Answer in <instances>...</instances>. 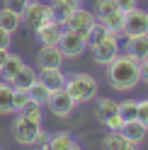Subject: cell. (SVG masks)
Returning a JSON list of instances; mask_svg holds the SVG:
<instances>
[{
	"label": "cell",
	"instance_id": "1",
	"mask_svg": "<svg viewBox=\"0 0 148 150\" xmlns=\"http://www.w3.org/2000/svg\"><path fill=\"white\" fill-rule=\"evenodd\" d=\"M107 80L117 92H129L141 82V61L136 56L122 51L107 65Z\"/></svg>",
	"mask_w": 148,
	"mask_h": 150
},
{
	"label": "cell",
	"instance_id": "2",
	"mask_svg": "<svg viewBox=\"0 0 148 150\" xmlns=\"http://www.w3.org/2000/svg\"><path fill=\"white\" fill-rule=\"evenodd\" d=\"M66 92L75 99V104H83V102H92L97 97V90H100V85H97V80L92 78V75H88V73H70V75H66Z\"/></svg>",
	"mask_w": 148,
	"mask_h": 150
},
{
	"label": "cell",
	"instance_id": "3",
	"mask_svg": "<svg viewBox=\"0 0 148 150\" xmlns=\"http://www.w3.org/2000/svg\"><path fill=\"white\" fill-rule=\"evenodd\" d=\"M22 22L29 27L32 32H36V29H41L44 24L56 22V15H53L51 5L41 3V0H29V5H27L24 12H22Z\"/></svg>",
	"mask_w": 148,
	"mask_h": 150
},
{
	"label": "cell",
	"instance_id": "4",
	"mask_svg": "<svg viewBox=\"0 0 148 150\" xmlns=\"http://www.w3.org/2000/svg\"><path fill=\"white\" fill-rule=\"evenodd\" d=\"M41 131H44L41 124L29 121V119L22 116V114H17L15 121H12V138H15L20 145H34V143H39Z\"/></svg>",
	"mask_w": 148,
	"mask_h": 150
},
{
	"label": "cell",
	"instance_id": "5",
	"mask_svg": "<svg viewBox=\"0 0 148 150\" xmlns=\"http://www.w3.org/2000/svg\"><path fill=\"white\" fill-rule=\"evenodd\" d=\"M58 49L63 53V58H80L85 53V49H88V36L63 27L61 39H58Z\"/></svg>",
	"mask_w": 148,
	"mask_h": 150
},
{
	"label": "cell",
	"instance_id": "6",
	"mask_svg": "<svg viewBox=\"0 0 148 150\" xmlns=\"http://www.w3.org/2000/svg\"><path fill=\"white\" fill-rule=\"evenodd\" d=\"M92 51V61L97 65H109L119 53H122V44H119V36L114 34H107L102 41H97L95 46H88Z\"/></svg>",
	"mask_w": 148,
	"mask_h": 150
},
{
	"label": "cell",
	"instance_id": "7",
	"mask_svg": "<svg viewBox=\"0 0 148 150\" xmlns=\"http://www.w3.org/2000/svg\"><path fill=\"white\" fill-rule=\"evenodd\" d=\"M46 107L51 109V114L56 119H70L78 104H75V99L66 92V87H58V90H51L49 99H46Z\"/></svg>",
	"mask_w": 148,
	"mask_h": 150
},
{
	"label": "cell",
	"instance_id": "8",
	"mask_svg": "<svg viewBox=\"0 0 148 150\" xmlns=\"http://www.w3.org/2000/svg\"><path fill=\"white\" fill-rule=\"evenodd\" d=\"M97 24V17H95V12H90V10H85V7H78L73 15H68L66 20H63V27L66 29H73V32H80V34H90V29Z\"/></svg>",
	"mask_w": 148,
	"mask_h": 150
},
{
	"label": "cell",
	"instance_id": "9",
	"mask_svg": "<svg viewBox=\"0 0 148 150\" xmlns=\"http://www.w3.org/2000/svg\"><path fill=\"white\" fill-rule=\"evenodd\" d=\"M136 34H148V12L146 10H129L124 17V39L126 36H136Z\"/></svg>",
	"mask_w": 148,
	"mask_h": 150
},
{
	"label": "cell",
	"instance_id": "10",
	"mask_svg": "<svg viewBox=\"0 0 148 150\" xmlns=\"http://www.w3.org/2000/svg\"><path fill=\"white\" fill-rule=\"evenodd\" d=\"M36 65L39 68H61L63 65V53L58 46H41L36 53Z\"/></svg>",
	"mask_w": 148,
	"mask_h": 150
},
{
	"label": "cell",
	"instance_id": "11",
	"mask_svg": "<svg viewBox=\"0 0 148 150\" xmlns=\"http://www.w3.org/2000/svg\"><path fill=\"white\" fill-rule=\"evenodd\" d=\"M124 17H126V12H122V10L117 7V10H112V12H107V15H102V17H97V22L102 24L109 34L122 36V34H124Z\"/></svg>",
	"mask_w": 148,
	"mask_h": 150
},
{
	"label": "cell",
	"instance_id": "12",
	"mask_svg": "<svg viewBox=\"0 0 148 150\" xmlns=\"http://www.w3.org/2000/svg\"><path fill=\"white\" fill-rule=\"evenodd\" d=\"M61 32H63V24L56 20L51 24H44L41 29H36V39H39L41 46H58V39H61Z\"/></svg>",
	"mask_w": 148,
	"mask_h": 150
},
{
	"label": "cell",
	"instance_id": "13",
	"mask_svg": "<svg viewBox=\"0 0 148 150\" xmlns=\"http://www.w3.org/2000/svg\"><path fill=\"white\" fill-rule=\"evenodd\" d=\"M102 150H138V145H134L119 131H107V136L102 138Z\"/></svg>",
	"mask_w": 148,
	"mask_h": 150
},
{
	"label": "cell",
	"instance_id": "14",
	"mask_svg": "<svg viewBox=\"0 0 148 150\" xmlns=\"http://www.w3.org/2000/svg\"><path fill=\"white\" fill-rule=\"evenodd\" d=\"M126 53L136 56L138 61L148 56V34H136V36H126V44L122 46Z\"/></svg>",
	"mask_w": 148,
	"mask_h": 150
},
{
	"label": "cell",
	"instance_id": "15",
	"mask_svg": "<svg viewBox=\"0 0 148 150\" xmlns=\"http://www.w3.org/2000/svg\"><path fill=\"white\" fill-rule=\"evenodd\" d=\"M34 82H36V70L32 68V65L24 63L22 68L17 70V75L10 80V85H12L15 90H27V92H29V87L34 85Z\"/></svg>",
	"mask_w": 148,
	"mask_h": 150
},
{
	"label": "cell",
	"instance_id": "16",
	"mask_svg": "<svg viewBox=\"0 0 148 150\" xmlns=\"http://www.w3.org/2000/svg\"><path fill=\"white\" fill-rule=\"evenodd\" d=\"M39 80H41L49 90H58V87L66 85V73H63L61 68H41Z\"/></svg>",
	"mask_w": 148,
	"mask_h": 150
},
{
	"label": "cell",
	"instance_id": "17",
	"mask_svg": "<svg viewBox=\"0 0 148 150\" xmlns=\"http://www.w3.org/2000/svg\"><path fill=\"white\" fill-rule=\"evenodd\" d=\"M119 133H122L124 138H129L134 145H141L143 140H146V133H148V131L134 119V121H124V126H122V131H119Z\"/></svg>",
	"mask_w": 148,
	"mask_h": 150
},
{
	"label": "cell",
	"instance_id": "18",
	"mask_svg": "<svg viewBox=\"0 0 148 150\" xmlns=\"http://www.w3.org/2000/svg\"><path fill=\"white\" fill-rule=\"evenodd\" d=\"M22 65H24L22 56H17V53H7V58H5V63H3V68H0V80L10 82L15 75H17V70L22 68Z\"/></svg>",
	"mask_w": 148,
	"mask_h": 150
},
{
	"label": "cell",
	"instance_id": "19",
	"mask_svg": "<svg viewBox=\"0 0 148 150\" xmlns=\"http://www.w3.org/2000/svg\"><path fill=\"white\" fill-rule=\"evenodd\" d=\"M80 7V0H53L51 3V10L53 15H56V20L63 24V20H66L68 15H73Z\"/></svg>",
	"mask_w": 148,
	"mask_h": 150
},
{
	"label": "cell",
	"instance_id": "20",
	"mask_svg": "<svg viewBox=\"0 0 148 150\" xmlns=\"http://www.w3.org/2000/svg\"><path fill=\"white\" fill-rule=\"evenodd\" d=\"M7 114H15V107H12V85L5 80H0V116H7Z\"/></svg>",
	"mask_w": 148,
	"mask_h": 150
},
{
	"label": "cell",
	"instance_id": "21",
	"mask_svg": "<svg viewBox=\"0 0 148 150\" xmlns=\"http://www.w3.org/2000/svg\"><path fill=\"white\" fill-rule=\"evenodd\" d=\"M117 104H119V102H114L112 97H100V99H97V109H95V111H97V119L105 124L109 116L117 114Z\"/></svg>",
	"mask_w": 148,
	"mask_h": 150
},
{
	"label": "cell",
	"instance_id": "22",
	"mask_svg": "<svg viewBox=\"0 0 148 150\" xmlns=\"http://www.w3.org/2000/svg\"><path fill=\"white\" fill-rule=\"evenodd\" d=\"M22 24V15H17L15 10H7V7H3L0 10V27L7 32H17V27Z\"/></svg>",
	"mask_w": 148,
	"mask_h": 150
},
{
	"label": "cell",
	"instance_id": "23",
	"mask_svg": "<svg viewBox=\"0 0 148 150\" xmlns=\"http://www.w3.org/2000/svg\"><path fill=\"white\" fill-rule=\"evenodd\" d=\"M49 95H51V90L44 85V82L36 78V82L29 87V99L32 102H36V104H46V99H49Z\"/></svg>",
	"mask_w": 148,
	"mask_h": 150
},
{
	"label": "cell",
	"instance_id": "24",
	"mask_svg": "<svg viewBox=\"0 0 148 150\" xmlns=\"http://www.w3.org/2000/svg\"><path fill=\"white\" fill-rule=\"evenodd\" d=\"M136 109H138L136 99H124V102L117 104V111H119V116H122L124 121H134L136 119Z\"/></svg>",
	"mask_w": 148,
	"mask_h": 150
},
{
	"label": "cell",
	"instance_id": "25",
	"mask_svg": "<svg viewBox=\"0 0 148 150\" xmlns=\"http://www.w3.org/2000/svg\"><path fill=\"white\" fill-rule=\"evenodd\" d=\"M49 143H51V148H53V150H66V148L73 143V136H70V133H66V131H58V133L49 136Z\"/></svg>",
	"mask_w": 148,
	"mask_h": 150
},
{
	"label": "cell",
	"instance_id": "26",
	"mask_svg": "<svg viewBox=\"0 0 148 150\" xmlns=\"http://www.w3.org/2000/svg\"><path fill=\"white\" fill-rule=\"evenodd\" d=\"M17 114H22V116H27L29 121H36V124H41V104H36V102H27V107L22 109V111H17Z\"/></svg>",
	"mask_w": 148,
	"mask_h": 150
},
{
	"label": "cell",
	"instance_id": "27",
	"mask_svg": "<svg viewBox=\"0 0 148 150\" xmlns=\"http://www.w3.org/2000/svg\"><path fill=\"white\" fill-rule=\"evenodd\" d=\"M27 102H29V92H27V90H15V87H12V107H15V114L27 107Z\"/></svg>",
	"mask_w": 148,
	"mask_h": 150
},
{
	"label": "cell",
	"instance_id": "28",
	"mask_svg": "<svg viewBox=\"0 0 148 150\" xmlns=\"http://www.w3.org/2000/svg\"><path fill=\"white\" fill-rule=\"evenodd\" d=\"M136 121L148 131V97L138 99V109H136Z\"/></svg>",
	"mask_w": 148,
	"mask_h": 150
},
{
	"label": "cell",
	"instance_id": "29",
	"mask_svg": "<svg viewBox=\"0 0 148 150\" xmlns=\"http://www.w3.org/2000/svg\"><path fill=\"white\" fill-rule=\"evenodd\" d=\"M112 10H117L114 0H97V3H95V17H102V15L112 12Z\"/></svg>",
	"mask_w": 148,
	"mask_h": 150
},
{
	"label": "cell",
	"instance_id": "30",
	"mask_svg": "<svg viewBox=\"0 0 148 150\" xmlns=\"http://www.w3.org/2000/svg\"><path fill=\"white\" fill-rule=\"evenodd\" d=\"M27 5H29V0H5V7L7 10H15L17 15H22Z\"/></svg>",
	"mask_w": 148,
	"mask_h": 150
},
{
	"label": "cell",
	"instance_id": "31",
	"mask_svg": "<svg viewBox=\"0 0 148 150\" xmlns=\"http://www.w3.org/2000/svg\"><path fill=\"white\" fill-rule=\"evenodd\" d=\"M105 126H107V131H122V126H124V119L119 116V111L114 116H109L107 121H105Z\"/></svg>",
	"mask_w": 148,
	"mask_h": 150
},
{
	"label": "cell",
	"instance_id": "32",
	"mask_svg": "<svg viewBox=\"0 0 148 150\" xmlns=\"http://www.w3.org/2000/svg\"><path fill=\"white\" fill-rule=\"evenodd\" d=\"M10 44H12V32L0 27V49H10Z\"/></svg>",
	"mask_w": 148,
	"mask_h": 150
},
{
	"label": "cell",
	"instance_id": "33",
	"mask_svg": "<svg viewBox=\"0 0 148 150\" xmlns=\"http://www.w3.org/2000/svg\"><path fill=\"white\" fill-rule=\"evenodd\" d=\"M117 7L122 12H129V10H134V7H138V0H114Z\"/></svg>",
	"mask_w": 148,
	"mask_h": 150
},
{
	"label": "cell",
	"instance_id": "34",
	"mask_svg": "<svg viewBox=\"0 0 148 150\" xmlns=\"http://www.w3.org/2000/svg\"><path fill=\"white\" fill-rule=\"evenodd\" d=\"M141 82H146V85H148V56H146V58H141Z\"/></svg>",
	"mask_w": 148,
	"mask_h": 150
},
{
	"label": "cell",
	"instance_id": "35",
	"mask_svg": "<svg viewBox=\"0 0 148 150\" xmlns=\"http://www.w3.org/2000/svg\"><path fill=\"white\" fill-rule=\"evenodd\" d=\"M7 53H10L7 49H0V68H3V63H5V58H7Z\"/></svg>",
	"mask_w": 148,
	"mask_h": 150
},
{
	"label": "cell",
	"instance_id": "36",
	"mask_svg": "<svg viewBox=\"0 0 148 150\" xmlns=\"http://www.w3.org/2000/svg\"><path fill=\"white\" fill-rule=\"evenodd\" d=\"M39 150H53V148H51L49 140H44V143H39Z\"/></svg>",
	"mask_w": 148,
	"mask_h": 150
},
{
	"label": "cell",
	"instance_id": "37",
	"mask_svg": "<svg viewBox=\"0 0 148 150\" xmlns=\"http://www.w3.org/2000/svg\"><path fill=\"white\" fill-rule=\"evenodd\" d=\"M66 150H83V148H80V145H78V143H75V140H73V143H70V145H68V148H66Z\"/></svg>",
	"mask_w": 148,
	"mask_h": 150
},
{
	"label": "cell",
	"instance_id": "38",
	"mask_svg": "<svg viewBox=\"0 0 148 150\" xmlns=\"http://www.w3.org/2000/svg\"><path fill=\"white\" fill-rule=\"evenodd\" d=\"M0 150H3V148H0Z\"/></svg>",
	"mask_w": 148,
	"mask_h": 150
}]
</instances>
